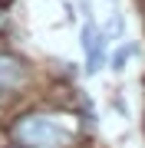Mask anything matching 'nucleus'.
<instances>
[{
	"label": "nucleus",
	"instance_id": "5",
	"mask_svg": "<svg viewBox=\"0 0 145 148\" xmlns=\"http://www.w3.org/2000/svg\"><path fill=\"white\" fill-rule=\"evenodd\" d=\"M7 27H10V13H7V10H0V33H3Z\"/></svg>",
	"mask_w": 145,
	"mask_h": 148
},
{
	"label": "nucleus",
	"instance_id": "2",
	"mask_svg": "<svg viewBox=\"0 0 145 148\" xmlns=\"http://www.w3.org/2000/svg\"><path fill=\"white\" fill-rule=\"evenodd\" d=\"M33 79V66L27 56L10 53V49H0V99L27 89Z\"/></svg>",
	"mask_w": 145,
	"mask_h": 148
},
{
	"label": "nucleus",
	"instance_id": "1",
	"mask_svg": "<svg viewBox=\"0 0 145 148\" xmlns=\"http://www.w3.org/2000/svg\"><path fill=\"white\" fill-rule=\"evenodd\" d=\"M7 135H10L13 148H69L73 145V128L63 122V115L46 109L20 112L10 122Z\"/></svg>",
	"mask_w": 145,
	"mask_h": 148
},
{
	"label": "nucleus",
	"instance_id": "3",
	"mask_svg": "<svg viewBox=\"0 0 145 148\" xmlns=\"http://www.w3.org/2000/svg\"><path fill=\"white\" fill-rule=\"evenodd\" d=\"M79 43L86 49V76H96L102 66H109V33L92 23V16H86V27L79 33Z\"/></svg>",
	"mask_w": 145,
	"mask_h": 148
},
{
	"label": "nucleus",
	"instance_id": "4",
	"mask_svg": "<svg viewBox=\"0 0 145 148\" xmlns=\"http://www.w3.org/2000/svg\"><path fill=\"white\" fill-rule=\"evenodd\" d=\"M135 53H139V46H135V43H122V46H119L112 56H109V66H112V73H122Z\"/></svg>",
	"mask_w": 145,
	"mask_h": 148
}]
</instances>
